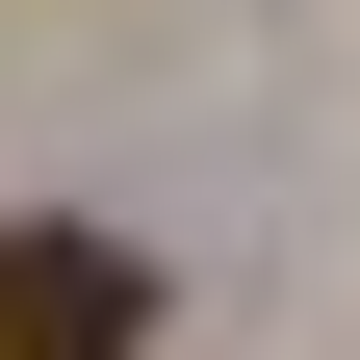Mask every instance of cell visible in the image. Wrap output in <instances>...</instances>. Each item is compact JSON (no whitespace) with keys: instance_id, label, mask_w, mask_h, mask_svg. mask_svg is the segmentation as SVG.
Instances as JSON below:
<instances>
[{"instance_id":"1","label":"cell","mask_w":360,"mask_h":360,"mask_svg":"<svg viewBox=\"0 0 360 360\" xmlns=\"http://www.w3.org/2000/svg\"><path fill=\"white\" fill-rule=\"evenodd\" d=\"M0 360H155V257L77 232V206H26L0 232Z\"/></svg>"}]
</instances>
